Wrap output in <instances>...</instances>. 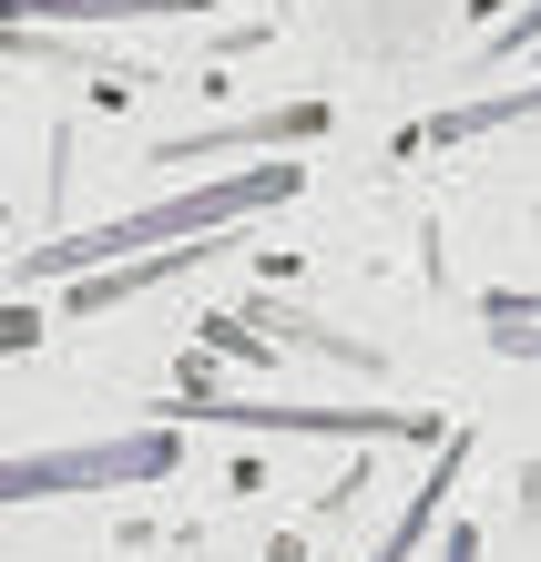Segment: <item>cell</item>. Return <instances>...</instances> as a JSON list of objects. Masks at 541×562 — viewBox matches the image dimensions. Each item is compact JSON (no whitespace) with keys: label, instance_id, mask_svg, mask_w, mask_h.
I'll return each instance as SVG.
<instances>
[{"label":"cell","instance_id":"1","mask_svg":"<svg viewBox=\"0 0 541 562\" xmlns=\"http://www.w3.org/2000/svg\"><path fill=\"white\" fill-rule=\"evenodd\" d=\"M307 184V164H246V175H215V184H194V194H164V205L144 215H103V225H82V236H52V246H21V286L31 277H92V267H123V256H154V246H194V236H235L246 215L266 205H286V194Z\"/></svg>","mask_w":541,"mask_h":562},{"label":"cell","instance_id":"2","mask_svg":"<svg viewBox=\"0 0 541 562\" xmlns=\"http://www.w3.org/2000/svg\"><path fill=\"white\" fill-rule=\"evenodd\" d=\"M174 460H184L174 429H113V440H72V450H11V460H0V512H21V502H72V491L174 481Z\"/></svg>","mask_w":541,"mask_h":562},{"label":"cell","instance_id":"3","mask_svg":"<svg viewBox=\"0 0 541 562\" xmlns=\"http://www.w3.org/2000/svg\"><path fill=\"white\" fill-rule=\"evenodd\" d=\"M184 409H205L225 429H296V440H439V419L419 409H296V400H225V389L194 379Z\"/></svg>","mask_w":541,"mask_h":562},{"label":"cell","instance_id":"4","mask_svg":"<svg viewBox=\"0 0 541 562\" xmlns=\"http://www.w3.org/2000/svg\"><path fill=\"white\" fill-rule=\"evenodd\" d=\"M327 134V103H286V113H246V123H215V134H184V144H164L154 164H215L235 144H317Z\"/></svg>","mask_w":541,"mask_h":562},{"label":"cell","instance_id":"5","mask_svg":"<svg viewBox=\"0 0 541 562\" xmlns=\"http://www.w3.org/2000/svg\"><path fill=\"white\" fill-rule=\"evenodd\" d=\"M460 460H470V440H460V429H450V440H439V471L409 491V512H398L388 521V532H379V552H368V562H409L429 532H439V512H450V481H460Z\"/></svg>","mask_w":541,"mask_h":562},{"label":"cell","instance_id":"6","mask_svg":"<svg viewBox=\"0 0 541 562\" xmlns=\"http://www.w3.org/2000/svg\"><path fill=\"white\" fill-rule=\"evenodd\" d=\"M205 0H0V31H42V21H184Z\"/></svg>","mask_w":541,"mask_h":562},{"label":"cell","instance_id":"7","mask_svg":"<svg viewBox=\"0 0 541 562\" xmlns=\"http://www.w3.org/2000/svg\"><path fill=\"white\" fill-rule=\"evenodd\" d=\"M531 113H541V82H521V92H481V103L429 113V134H419V144H470V134H500V123H531Z\"/></svg>","mask_w":541,"mask_h":562},{"label":"cell","instance_id":"8","mask_svg":"<svg viewBox=\"0 0 541 562\" xmlns=\"http://www.w3.org/2000/svg\"><path fill=\"white\" fill-rule=\"evenodd\" d=\"M521 52H541V0H531L521 21H500L491 42H481V61H521Z\"/></svg>","mask_w":541,"mask_h":562},{"label":"cell","instance_id":"9","mask_svg":"<svg viewBox=\"0 0 541 562\" xmlns=\"http://www.w3.org/2000/svg\"><path fill=\"white\" fill-rule=\"evenodd\" d=\"M11 348H42V307H21V296H0V358Z\"/></svg>","mask_w":541,"mask_h":562},{"label":"cell","instance_id":"10","mask_svg":"<svg viewBox=\"0 0 541 562\" xmlns=\"http://www.w3.org/2000/svg\"><path fill=\"white\" fill-rule=\"evenodd\" d=\"M481 317H491V327H511V317H541V286H491V296H481Z\"/></svg>","mask_w":541,"mask_h":562},{"label":"cell","instance_id":"11","mask_svg":"<svg viewBox=\"0 0 541 562\" xmlns=\"http://www.w3.org/2000/svg\"><path fill=\"white\" fill-rule=\"evenodd\" d=\"M491 348H500V358H541V317H511V327H491Z\"/></svg>","mask_w":541,"mask_h":562},{"label":"cell","instance_id":"12","mask_svg":"<svg viewBox=\"0 0 541 562\" xmlns=\"http://www.w3.org/2000/svg\"><path fill=\"white\" fill-rule=\"evenodd\" d=\"M439 562H481V532H470V521H450V552Z\"/></svg>","mask_w":541,"mask_h":562}]
</instances>
